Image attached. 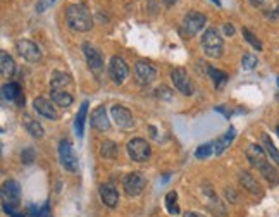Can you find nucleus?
<instances>
[{
	"label": "nucleus",
	"instance_id": "f257e3e1",
	"mask_svg": "<svg viewBox=\"0 0 279 217\" xmlns=\"http://www.w3.org/2000/svg\"><path fill=\"white\" fill-rule=\"evenodd\" d=\"M66 21L71 26V30L79 33H87L93 28L92 16H90L88 9L81 4H73L66 9Z\"/></svg>",
	"mask_w": 279,
	"mask_h": 217
},
{
	"label": "nucleus",
	"instance_id": "f03ea898",
	"mask_svg": "<svg viewBox=\"0 0 279 217\" xmlns=\"http://www.w3.org/2000/svg\"><path fill=\"white\" fill-rule=\"evenodd\" d=\"M202 47L209 57H221L222 49H224V41H222L221 33L216 28H209L202 36Z\"/></svg>",
	"mask_w": 279,
	"mask_h": 217
},
{
	"label": "nucleus",
	"instance_id": "7ed1b4c3",
	"mask_svg": "<svg viewBox=\"0 0 279 217\" xmlns=\"http://www.w3.org/2000/svg\"><path fill=\"white\" fill-rule=\"evenodd\" d=\"M19 200H21V188L17 185L16 181H6L2 186V205H4V210L7 214H16L14 212V207L19 205Z\"/></svg>",
	"mask_w": 279,
	"mask_h": 217
},
{
	"label": "nucleus",
	"instance_id": "20e7f679",
	"mask_svg": "<svg viewBox=\"0 0 279 217\" xmlns=\"http://www.w3.org/2000/svg\"><path fill=\"white\" fill-rule=\"evenodd\" d=\"M205 23H207V17L203 16L202 12H197V11L188 12L181 23V35L184 38H193V36L205 26Z\"/></svg>",
	"mask_w": 279,
	"mask_h": 217
},
{
	"label": "nucleus",
	"instance_id": "39448f33",
	"mask_svg": "<svg viewBox=\"0 0 279 217\" xmlns=\"http://www.w3.org/2000/svg\"><path fill=\"white\" fill-rule=\"evenodd\" d=\"M59 159L66 171H69V172L78 171V157H76V152H74V148L69 140H62L59 143Z\"/></svg>",
	"mask_w": 279,
	"mask_h": 217
},
{
	"label": "nucleus",
	"instance_id": "423d86ee",
	"mask_svg": "<svg viewBox=\"0 0 279 217\" xmlns=\"http://www.w3.org/2000/svg\"><path fill=\"white\" fill-rule=\"evenodd\" d=\"M126 150H127V155H130L135 162H145V160L150 157V154H152L150 145L141 138H133L127 141Z\"/></svg>",
	"mask_w": 279,
	"mask_h": 217
},
{
	"label": "nucleus",
	"instance_id": "0eeeda50",
	"mask_svg": "<svg viewBox=\"0 0 279 217\" xmlns=\"http://www.w3.org/2000/svg\"><path fill=\"white\" fill-rule=\"evenodd\" d=\"M122 188H124L126 195L127 197H138L141 195V191H143L145 188V178L141 172H131L127 174L124 178V181H122Z\"/></svg>",
	"mask_w": 279,
	"mask_h": 217
},
{
	"label": "nucleus",
	"instance_id": "6e6552de",
	"mask_svg": "<svg viewBox=\"0 0 279 217\" xmlns=\"http://www.w3.org/2000/svg\"><path fill=\"white\" fill-rule=\"evenodd\" d=\"M16 49L19 52V55L28 62H38L41 59V50L40 47L31 40H19L16 44Z\"/></svg>",
	"mask_w": 279,
	"mask_h": 217
},
{
	"label": "nucleus",
	"instance_id": "1a4fd4ad",
	"mask_svg": "<svg viewBox=\"0 0 279 217\" xmlns=\"http://www.w3.org/2000/svg\"><path fill=\"white\" fill-rule=\"evenodd\" d=\"M171 79L174 83V86H176L179 92L183 93V95H191L193 93V83L191 79L188 78L186 71H184L183 68H178V69H173L171 71Z\"/></svg>",
	"mask_w": 279,
	"mask_h": 217
},
{
	"label": "nucleus",
	"instance_id": "9d476101",
	"mask_svg": "<svg viewBox=\"0 0 279 217\" xmlns=\"http://www.w3.org/2000/svg\"><path fill=\"white\" fill-rule=\"evenodd\" d=\"M109 73H111L112 79L121 84L124 79L127 78V73H130V68H127V64L124 62V59L121 57H112L111 59V64H109Z\"/></svg>",
	"mask_w": 279,
	"mask_h": 217
},
{
	"label": "nucleus",
	"instance_id": "9b49d317",
	"mask_svg": "<svg viewBox=\"0 0 279 217\" xmlns=\"http://www.w3.org/2000/svg\"><path fill=\"white\" fill-rule=\"evenodd\" d=\"M111 116H112V119H114V122L119 128L122 129H130L131 126H133V116H131V112L127 111L126 107H122V105H114L111 108Z\"/></svg>",
	"mask_w": 279,
	"mask_h": 217
},
{
	"label": "nucleus",
	"instance_id": "f8f14e48",
	"mask_svg": "<svg viewBox=\"0 0 279 217\" xmlns=\"http://www.w3.org/2000/svg\"><path fill=\"white\" fill-rule=\"evenodd\" d=\"M135 73H136V78L140 79L143 84H150L152 81H155V78H157V71L152 64L145 62V60H138V62L135 64Z\"/></svg>",
	"mask_w": 279,
	"mask_h": 217
},
{
	"label": "nucleus",
	"instance_id": "ddd939ff",
	"mask_svg": "<svg viewBox=\"0 0 279 217\" xmlns=\"http://www.w3.org/2000/svg\"><path fill=\"white\" fill-rule=\"evenodd\" d=\"M98 193H100V200L103 202V205H107L109 209H116L117 204H119V191L111 183L102 185L98 188Z\"/></svg>",
	"mask_w": 279,
	"mask_h": 217
},
{
	"label": "nucleus",
	"instance_id": "4468645a",
	"mask_svg": "<svg viewBox=\"0 0 279 217\" xmlns=\"http://www.w3.org/2000/svg\"><path fill=\"white\" fill-rule=\"evenodd\" d=\"M33 107H35V111L38 112L40 116L47 117V119L55 121L59 117L57 111H55V107H54V103H52L49 98H45V97L35 98V100H33Z\"/></svg>",
	"mask_w": 279,
	"mask_h": 217
},
{
	"label": "nucleus",
	"instance_id": "2eb2a0df",
	"mask_svg": "<svg viewBox=\"0 0 279 217\" xmlns=\"http://www.w3.org/2000/svg\"><path fill=\"white\" fill-rule=\"evenodd\" d=\"M83 54H84V59H87V64H88L90 69L100 71L103 68V60H102L100 52H98L93 45L84 44L83 45Z\"/></svg>",
	"mask_w": 279,
	"mask_h": 217
},
{
	"label": "nucleus",
	"instance_id": "dca6fc26",
	"mask_svg": "<svg viewBox=\"0 0 279 217\" xmlns=\"http://www.w3.org/2000/svg\"><path fill=\"white\" fill-rule=\"evenodd\" d=\"M247 157L250 160V164H252L253 167L260 169L264 166V164H267V157H266V152H264V148L260 147L257 143H250L248 148H247Z\"/></svg>",
	"mask_w": 279,
	"mask_h": 217
},
{
	"label": "nucleus",
	"instance_id": "f3484780",
	"mask_svg": "<svg viewBox=\"0 0 279 217\" xmlns=\"http://www.w3.org/2000/svg\"><path fill=\"white\" fill-rule=\"evenodd\" d=\"M92 126L97 131H102V133H103V131L111 129V122H109L107 111H105V107H103V105L97 107L95 111L92 112Z\"/></svg>",
	"mask_w": 279,
	"mask_h": 217
},
{
	"label": "nucleus",
	"instance_id": "a211bd4d",
	"mask_svg": "<svg viewBox=\"0 0 279 217\" xmlns=\"http://www.w3.org/2000/svg\"><path fill=\"white\" fill-rule=\"evenodd\" d=\"M234 136H236V131H234L233 126H231V128H229L228 131H226V133L222 135L221 138H217V140L214 141V143H212V145H214V154H216V155H221L226 148L229 147L231 143H233Z\"/></svg>",
	"mask_w": 279,
	"mask_h": 217
},
{
	"label": "nucleus",
	"instance_id": "6ab92c4d",
	"mask_svg": "<svg viewBox=\"0 0 279 217\" xmlns=\"http://www.w3.org/2000/svg\"><path fill=\"white\" fill-rule=\"evenodd\" d=\"M0 73H2L4 78H11L16 73V62L7 52H2L0 54Z\"/></svg>",
	"mask_w": 279,
	"mask_h": 217
},
{
	"label": "nucleus",
	"instance_id": "aec40b11",
	"mask_svg": "<svg viewBox=\"0 0 279 217\" xmlns=\"http://www.w3.org/2000/svg\"><path fill=\"white\" fill-rule=\"evenodd\" d=\"M240 183H241V186H243L247 191L252 193V195H260V193H262V188H260V185L257 183V179H255L252 174L241 172L240 174Z\"/></svg>",
	"mask_w": 279,
	"mask_h": 217
},
{
	"label": "nucleus",
	"instance_id": "412c9836",
	"mask_svg": "<svg viewBox=\"0 0 279 217\" xmlns=\"http://www.w3.org/2000/svg\"><path fill=\"white\" fill-rule=\"evenodd\" d=\"M23 122H25V128L28 129V133H30L33 138H36V140L44 138V128H41V124L38 121H35L31 116L25 114L23 116Z\"/></svg>",
	"mask_w": 279,
	"mask_h": 217
},
{
	"label": "nucleus",
	"instance_id": "4be33fe9",
	"mask_svg": "<svg viewBox=\"0 0 279 217\" xmlns=\"http://www.w3.org/2000/svg\"><path fill=\"white\" fill-rule=\"evenodd\" d=\"M87 114H88V102H83L81 107H79V112L76 116V121H74V129H76L78 138H83L84 133V121H87Z\"/></svg>",
	"mask_w": 279,
	"mask_h": 217
},
{
	"label": "nucleus",
	"instance_id": "5701e85b",
	"mask_svg": "<svg viewBox=\"0 0 279 217\" xmlns=\"http://www.w3.org/2000/svg\"><path fill=\"white\" fill-rule=\"evenodd\" d=\"M50 97H52V100L57 103L59 107H64V108L69 107L71 103H73V95L66 92V90H52Z\"/></svg>",
	"mask_w": 279,
	"mask_h": 217
},
{
	"label": "nucleus",
	"instance_id": "b1692460",
	"mask_svg": "<svg viewBox=\"0 0 279 217\" xmlns=\"http://www.w3.org/2000/svg\"><path fill=\"white\" fill-rule=\"evenodd\" d=\"M68 84H71V76L66 73H60V71H55L52 74V79H50V88L52 90H64Z\"/></svg>",
	"mask_w": 279,
	"mask_h": 217
},
{
	"label": "nucleus",
	"instance_id": "393cba45",
	"mask_svg": "<svg viewBox=\"0 0 279 217\" xmlns=\"http://www.w3.org/2000/svg\"><path fill=\"white\" fill-rule=\"evenodd\" d=\"M260 171V174H262L264 178L267 179L269 183H271V185H277L279 183V172H277V169L272 166V164H264L262 167L259 169Z\"/></svg>",
	"mask_w": 279,
	"mask_h": 217
},
{
	"label": "nucleus",
	"instance_id": "a878e982",
	"mask_svg": "<svg viewBox=\"0 0 279 217\" xmlns=\"http://www.w3.org/2000/svg\"><path fill=\"white\" fill-rule=\"evenodd\" d=\"M117 152H119V148H117V145L114 141L111 140H105L102 141L100 145V155L103 159H116L117 157Z\"/></svg>",
	"mask_w": 279,
	"mask_h": 217
},
{
	"label": "nucleus",
	"instance_id": "bb28decb",
	"mask_svg": "<svg viewBox=\"0 0 279 217\" xmlns=\"http://www.w3.org/2000/svg\"><path fill=\"white\" fill-rule=\"evenodd\" d=\"M21 86L17 83H7L2 86V95L4 98H7V100H12L16 102V98L21 95Z\"/></svg>",
	"mask_w": 279,
	"mask_h": 217
},
{
	"label": "nucleus",
	"instance_id": "cd10ccee",
	"mask_svg": "<svg viewBox=\"0 0 279 217\" xmlns=\"http://www.w3.org/2000/svg\"><path fill=\"white\" fill-rule=\"evenodd\" d=\"M209 74H210L212 81H214V84H216V88H222L226 84V81H228V74L222 73V71H219V69H216V68H212V66H209Z\"/></svg>",
	"mask_w": 279,
	"mask_h": 217
},
{
	"label": "nucleus",
	"instance_id": "c85d7f7f",
	"mask_svg": "<svg viewBox=\"0 0 279 217\" xmlns=\"http://www.w3.org/2000/svg\"><path fill=\"white\" fill-rule=\"evenodd\" d=\"M262 140H264V147H266L267 154L272 157L274 164H277V166H279V150H277L276 147H274V143H272L271 138H269L267 135H264V136H262Z\"/></svg>",
	"mask_w": 279,
	"mask_h": 217
},
{
	"label": "nucleus",
	"instance_id": "c756f323",
	"mask_svg": "<svg viewBox=\"0 0 279 217\" xmlns=\"http://www.w3.org/2000/svg\"><path fill=\"white\" fill-rule=\"evenodd\" d=\"M176 202H178V193L176 191H169L167 197H165V207H167L169 214H179V209H178Z\"/></svg>",
	"mask_w": 279,
	"mask_h": 217
},
{
	"label": "nucleus",
	"instance_id": "7c9ffc66",
	"mask_svg": "<svg viewBox=\"0 0 279 217\" xmlns=\"http://www.w3.org/2000/svg\"><path fill=\"white\" fill-rule=\"evenodd\" d=\"M243 36H245V40H247L248 44L253 47V49H257V50H262V44H260V40L257 38V36L253 35L252 31L247 30V28H243Z\"/></svg>",
	"mask_w": 279,
	"mask_h": 217
},
{
	"label": "nucleus",
	"instance_id": "2f4dec72",
	"mask_svg": "<svg viewBox=\"0 0 279 217\" xmlns=\"http://www.w3.org/2000/svg\"><path fill=\"white\" fill-rule=\"evenodd\" d=\"M214 154V145L212 143H205V145H200V147L197 148V159H207L209 155Z\"/></svg>",
	"mask_w": 279,
	"mask_h": 217
},
{
	"label": "nucleus",
	"instance_id": "473e14b6",
	"mask_svg": "<svg viewBox=\"0 0 279 217\" xmlns=\"http://www.w3.org/2000/svg\"><path fill=\"white\" fill-rule=\"evenodd\" d=\"M241 64H243L245 69H253L255 66H257V57H255L253 54H245L243 59H241Z\"/></svg>",
	"mask_w": 279,
	"mask_h": 217
},
{
	"label": "nucleus",
	"instance_id": "72a5a7b5",
	"mask_svg": "<svg viewBox=\"0 0 279 217\" xmlns=\"http://www.w3.org/2000/svg\"><path fill=\"white\" fill-rule=\"evenodd\" d=\"M21 160H23V164H26V166L33 164V160H35V150H33L31 147L25 148V150H23V154H21Z\"/></svg>",
	"mask_w": 279,
	"mask_h": 217
},
{
	"label": "nucleus",
	"instance_id": "f704fd0d",
	"mask_svg": "<svg viewBox=\"0 0 279 217\" xmlns=\"http://www.w3.org/2000/svg\"><path fill=\"white\" fill-rule=\"evenodd\" d=\"M54 4H55V0H38V2H36V12L44 14L47 9H50Z\"/></svg>",
	"mask_w": 279,
	"mask_h": 217
},
{
	"label": "nucleus",
	"instance_id": "c9c22d12",
	"mask_svg": "<svg viewBox=\"0 0 279 217\" xmlns=\"http://www.w3.org/2000/svg\"><path fill=\"white\" fill-rule=\"evenodd\" d=\"M155 93H157L159 98H164V100H171V98H173V92L169 88H165V86H160Z\"/></svg>",
	"mask_w": 279,
	"mask_h": 217
},
{
	"label": "nucleus",
	"instance_id": "e433bc0d",
	"mask_svg": "<svg viewBox=\"0 0 279 217\" xmlns=\"http://www.w3.org/2000/svg\"><path fill=\"white\" fill-rule=\"evenodd\" d=\"M250 4H252L253 7H264V6H267L271 0H248Z\"/></svg>",
	"mask_w": 279,
	"mask_h": 217
},
{
	"label": "nucleus",
	"instance_id": "4c0bfd02",
	"mask_svg": "<svg viewBox=\"0 0 279 217\" xmlns=\"http://www.w3.org/2000/svg\"><path fill=\"white\" fill-rule=\"evenodd\" d=\"M36 217H49V204H47L41 210H38V214H36Z\"/></svg>",
	"mask_w": 279,
	"mask_h": 217
},
{
	"label": "nucleus",
	"instance_id": "58836bf2",
	"mask_svg": "<svg viewBox=\"0 0 279 217\" xmlns=\"http://www.w3.org/2000/svg\"><path fill=\"white\" fill-rule=\"evenodd\" d=\"M224 33H226V35H234V28H233V25H229V23H228V25H224Z\"/></svg>",
	"mask_w": 279,
	"mask_h": 217
},
{
	"label": "nucleus",
	"instance_id": "ea45409f",
	"mask_svg": "<svg viewBox=\"0 0 279 217\" xmlns=\"http://www.w3.org/2000/svg\"><path fill=\"white\" fill-rule=\"evenodd\" d=\"M184 217H203V215L197 214V212H186V214H184Z\"/></svg>",
	"mask_w": 279,
	"mask_h": 217
},
{
	"label": "nucleus",
	"instance_id": "a19ab883",
	"mask_svg": "<svg viewBox=\"0 0 279 217\" xmlns=\"http://www.w3.org/2000/svg\"><path fill=\"white\" fill-rule=\"evenodd\" d=\"M164 4L167 7H171V6H174V4H176V0H164Z\"/></svg>",
	"mask_w": 279,
	"mask_h": 217
},
{
	"label": "nucleus",
	"instance_id": "79ce46f5",
	"mask_svg": "<svg viewBox=\"0 0 279 217\" xmlns=\"http://www.w3.org/2000/svg\"><path fill=\"white\" fill-rule=\"evenodd\" d=\"M274 17H279V4H277V7H276V14H274Z\"/></svg>",
	"mask_w": 279,
	"mask_h": 217
},
{
	"label": "nucleus",
	"instance_id": "37998d69",
	"mask_svg": "<svg viewBox=\"0 0 279 217\" xmlns=\"http://www.w3.org/2000/svg\"><path fill=\"white\" fill-rule=\"evenodd\" d=\"M12 217H26V215H23V214H12Z\"/></svg>",
	"mask_w": 279,
	"mask_h": 217
},
{
	"label": "nucleus",
	"instance_id": "c03bdc74",
	"mask_svg": "<svg viewBox=\"0 0 279 217\" xmlns=\"http://www.w3.org/2000/svg\"><path fill=\"white\" fill-rule=\"evenodd\" d=\"M214 4H217V6H221V0H212Z\"/></svg>",
	"mask_w": 279,
	"mask_h": 217
},
{
	"label": "nucleus",
	"instance_id": "a18cd8bd",
	"mask_svg": "<svg viewBox=\"0 0 279 217\" xmlns=\"http://www.w3.org/2000/svg\"><path fill=\"white\" fill-rule=\"evenodd\" d=\"M276 131H277V135H279V126H277V128H276Z\"/></svg>",
	"mask_w": 279,
	"mask_h": 217
}]
</instances>
